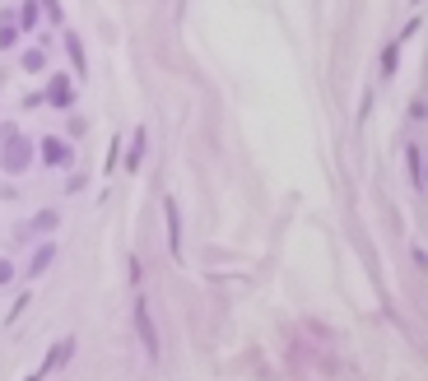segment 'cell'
Instances as JSON below:
<instances>
[{
    "instance_id": "5b68a950",
    "label": "cell",
    "mask_w": 428,
    "mask_h": 381,
    "mask_svg": "<svg viewBox=\"0 0 428 381\" xmlns=\"http://www.w3.org/2000/svg\"><path fill=\"white\" fill-rule=\"evenodd\" d=\"M52 260H57V242H42V247L33 251V260H28V279L47 274V270H52Z\"/></svg>"
},
{
    "instance_id": "ac0fdd59",
    "label": "cell",
    "mask_w": 428,
    "mask_h": 381,
    "mask_svg": "<svg viewBox=\"0 0 428 381\" xmlns=\"http://www.w3.org/2000/svg\"><path fill=\"white\" fill-rule=\"evenodd\" d=\"M23 307H28V293H23V298H14V307H10V321H19V316H23Z\"/></svg>"
},
{
    "instance_id": "3957f363",
    "label": "cell",
    "mask_w": 428,
    "mask_h": 381,
    "mask_svg": "<svg viewBox=\"0 0 428 381\" xmlns=\"http://www.w3.org/2000/svg\"><path fill=\"white\" fill-rule=\"evenodd\" d=\"M136 330H140V344H145L149 358H158V325L154 316H149V303L145 298H136Z\"/></svg>"
},
{
    "instance_id": "9c48e42d",
    "label": "cell",
    "mask_w": 428,
    "mask_h": 381,
    "mask_svg": "<svg viewBox=\"0 0 428 381\" xmlns=\"http://www.w3.org/2000/svg\"><path fill=\"white\" fill-rule=\"evenodd\" d=\"M168 251H172V260L182 256V219H177V205L168 200Z\"/></svg>"
},
{
    "instance_id": "ba28073f",
    "label": "cell",
    "mask_w": 428,
    "mask_h": 381,
    "mask_svg": "<svg viewBox=\"0 0 428 381\" xmlns=\"http://www.w3.org/2000/svg\"><path fill=\"white\" fill-rule=\"evenodd\" d=\"M70 353H75V339H61V344H52V353H47V363H42L37 372H42V377H47V372H57L61 363H70Z\"/></svg>"
},
{
    "instance_id": "52a82bcc",
    "label": "cell",
    "mask_w": 428,
    "mask_h": 381,
    "mask_svg": "<svg viewBox=\"0 0 428 381\" xmlns=\"http://www.w3.org/2000/svg\"><path fill=\"white\" fill-rule=\"evenodd\" d=\"M52 228H61V214H57V210H37V214H33V224L19 228V233H23V237H33V233H52Z\"/></svg>"
},
{
    "instance_id": "2e32d148",
    "label": "cell",
    "mask_w": 428,
    "mask_h": 381,
    "mask_svg": "<svg viewBox=\"0 0 428 381\" xmlns=\"http://www.w3.org/2000/svg\"><path fill=\"white\" fill-rule=\"evenodd\" d=\"M37 5L47 10V19H52V23H61V0H37Z\"/></svg>"
},
{
    "instance_id": "6da1fadb",
    "label": "cell",
    "mask_w": 428,
    "mask_h": 381,
    "mask_svg": "<svg viewBox=\"0 0 428 381\" xmlns=\"http://www.w3.org/2000/svg\"><path fill=\"white\" fill-rule=\"evenodd\" d=\"M0 168L10 172V177H23L28 172V163H33V145L19 135V126H0Z\"/></svg>"
},
{
    "instance_id": "4fadbf2b",
    "label": "cell",
    "mask_w": 428,
    "mask_h": 381,
    "mask_svg": "<svg viewBox=\"0 0 428 381\" xmlns=\"http://www.w3.org/2000/svg\"><path fill=\"white\" fill-rule=\"evenodd\" d=\"M42 66H47V52L42 47H28V52H23V70H28V75H42Z\"/></svg>"
},
{
    "instance_id": "9a60e30c",
    "label": "cell",
    "mask_w": 428,
    "mask_h": 381,
    "mask_svg": "<svg viewBox=\"0 0 428 381\" xmlns=\"http://www.w3.org/2000/svg\"><path fill=\"white\" fill-rule=\"evenodd\" d=\"M396 70H400V47H386V52H382V75H396Z\"/></svg>"
},
{
    "instance_id": "30bf717a",
    "label": "cell",
    "mask_w": 428,
    "mask_h": 381,
    "mask_svg": "<svg viewBox=\"0 0 428 381\" xmlns=\"http://www.w3.org/2000/svg\"><path fill=\"white\" fill-rule=\"evenodd\" d=\"M10 47H19V23H14V14L5 10L0 14V52H10Z\"/></svg>"
},
{
    "instance_id": "e0dca14e",
    "label": "cell",
    "mask_w": 428,
    "mask_h": 381,
    "mask_svg": "<svg viewBox=\"0 0 428 381\" xmlns=\"http://www.w3.org/2000/svg\"><path fill=\"white\" fill-rule=\"evenodd\" d=\"M10 279H14V260L0 256V284H10Z\"/></svg>"
},
{
    "instance_id": "5bb4252c",
    "label": "cell",
    "mask_w": 428,
    "mask_h": 381,
    "mask_svg": "<svg viewBox=\"0 0 428 381\" xmlns=\"http://www.w3.org/2000/svg\"><path fill=\"white\" fill-rule=\"evenodd\" d=\"M14 23H19L23 33H28V28L37 23V0H23V5H19V14H14Z\"/></svg>"
},
{
    "instance_id": "7c38bea8",
    "label": "cell",
    "mask_w": 428,
    "mask_h": 381,
    "mask_svg": "<svg viewBox=\"0 0 428 381\" xmlns=\"http://www.w3.org/2000/svg\"><path fill=\"white\" fill-rule=\"evenodd\" d=\"M405 163H410V181H415V186H424V149L410 145L405 149Z\"/></svg>"
},
{
    "instance_id": "8fae6325",
    "label": "cell",
    "mask_w": 428,
    "mask_h": 381,
    "mask_svg": "<svg viewBox=\"0 0 428 381\" xmlns=\"http://www.w3.org/2000/svg\"><path fill=\"white\" fill-rule=\"evenodd\" d=\"M140 163H145V131H136L131 135V145H126V168L136 172Z\"/></svg>"
},
{
    "instance_id": "8992f818",
    "label": "cell",
    "mask_w": 428,
    "mask_h": 381,
    "mask_svg": "<svg viewBox=\"0 0 428 381\" xmlns=\"http://www.w3.org/2000/svg\"><path fill=\"white\" fill-rule=\"evenodd\" d=\"M61 42H66V52H70V66H75V75H89V56H84V42H79L75 33H61Z\"/></svg>"
},
{
    "instance_id": "277c9868",
    "label": "cell",
    "mask_w": 428,
    "mask_h": 381,
    "mask_svg": "<svg viewBox=\"0 0 428 381\" xmlns=\"http://www.w3.org/2000/svg\"><path fill=\"white\" fill-rule=\"evenodd\" d=\"M42 98L52 102V107H61V112H66V107H75V84H70L66 75H52V84H47Z\"/></svg>"
},
{
    "instance_id": "7a4b0ae2",
    "label": "cell",
    "mask_w": 428,
    "mask_h": 381,
    "mask_svg": "<svg viewBox=\"0 0 428 381\" xmlns=\"http://www.w3.org/2000/svg\"><path fill=\"white\" fill-rule=\"evenodd\" d=\"M37 158H42L47 168H70V163H75V149H70L61 135H42V140H37Z\"/></svg>"
}]
</instances>
